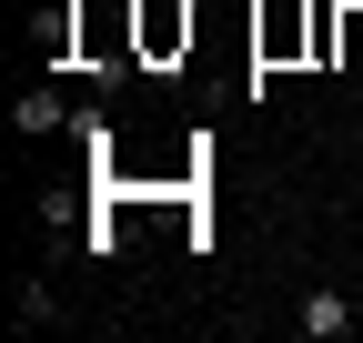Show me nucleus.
<instances>
[{
	"instance_id": "obj_5",
	"label": "nucleus",
	"mask_w": 363,
	"mask_h": 343,
	"mask_svg": "<svg viewBox=\"0 0 363 343\" xmlns=\"http://www.w3.org/2000/svg\"><path fill=\"white\" fill-rule=\"evenodd\" d=\"M11 303H21V323H61V303H51V283H40V273H21Z\"/></svg>"
},
{
	"instance_id": "obj_3",
	"label": "nucleus",
	"mask_w": 363,
	"mask_h": 343,
	"mask_svg": "<svg viewBox=\"0 0 363 343\" xmlns=\"http://www.w3.org/2000/svg\"><path fill=\"white\" fill-rule=\"evenodd\" d=\"M61 121H71L61 91H21V132H30V142H40V132H61Z\"/></svg>"
},
{
	"instance_id": "obj_2",
	"label": "nucleus",
	"mask_w": 363,
	"mask_h": 343,
	"mask_svg": "<svg viewBox=\"0 0 363 343\" xmlns=\"http://www.w3.org/2000/svg\"><path fill=\"white\" fill-rule=\"evenodd\" d=\"M293 333H303V343H333V333H363V313L343 303V293H333V283H313V293H303V303H293Z\"/></svg>"
},
{
	"instance_id": "obj_4",
	"label": "nucleus",
	"mask_w": 363,
	"mask_h": 343,
	"mask_svg": "<svg viewBox=\"0 0 363 343\" xmlns=\"http://www.w3.org/2000/svg\"><path fill=\"white\" fill-rule=\"evenodd\" d=\"M333 61L363 71V0H343V11H333Z\"/></svg>"
},
{
	"instance_id": "obj_1",
	"label": "nucleus",
	"mask_w": 363,
	"mask_h": 343,
	"mask_svg": "<svg viewBox=\"0 0 363 343\" xmlns=\"http://www.w3.org/2000/svg\"><path fill=\"white\" fill-rule=\"evenodd\" d=\"M131 40H142V61L192 51V0H131Z\"/></svg>"
}]
</instances>
